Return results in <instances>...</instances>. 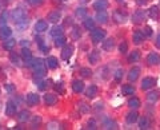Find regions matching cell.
<instances>
[{"instance_id":"cell-1","label":"cell","mask_w":160,"mask_h":130,"mask_svg":"<svg viewBox=\"0 0 160 130\" xmlns=\"http://www.w3.org/2000/svg\"><path fill=\"white\" fill-rule=\"evenodd\" d=\"M28 62V66L29 67H32L33 68V73H35V75L36 77H39V78H42V77H44L46 75V63L43 62V59H40V58H38V59H29V61H27Z\"/></svg>"},{"instance_id":"cell-2","label":"cell","mask_w":160,"mask_h":130,"mask_svg":"<svg viewBox=\"0 0 160 130\" xmlns=\"http://www.w3.org/2000/svg\"><path fill=\"white\" fill-rule=\"evenodd\" d=\"M12 20L15 22L16 26H19L20 28L26 27L28 24V20H27V15H26V11L23 8H16L12 11Z\"/></svg>"},{"instance_id":"cell-3","label":"cell","mask_w":160,"mask_h":130,"mask_svg":"<svg viewBox=\"0 0 160 130\" xmlns=\"http://www.w3.org/2000/svg\"><path fill=\"white\" fill-rule=\"evenodd\" d=\"M104 38H106V31L102 28H93L91 30V39L93 43H100L104 41Z\"/></svg>"},{"instance_id":"cell-4","label":"cell","mask_w":160,"mask_h":130,"mask_svg":"<svg viewBox=\"0 0 160 130\" xmlns=\"http://www.w3.org/2000/svg\"><path fill=\"white\" fill-rule=\"evenodd\" d=\"M72 54H73V46H68V44H66L64 48H63V51H62V58L64 59V61H68V59L72 57Z\"/></svg>"},{"instance_id":"cell-5","label":"cell","mask_w":160,"mask_h":130,"mask_svg":"<svg viewBox=\"0 0 160 130\" xmlns=\"http://www.w3.org/2000/svg\"><path fill=\"white\" fill-rule=\"evenodd\" d=\"M26 101H27V103L29 105V106H35V105H38V103H39L40 98H39L38 94H35V93H29V94H27Z\"/></svg>"},{"instance_id":"cell-6","label":"cell","mask_w":160,"mask_h":130,"mask_svg":"<svg viewBox=\"0 0 160 130\" xmlns=\"http://www.w3.org/2000/svg\"><path fill=\"white\" fill-rule=\"evenodd\" d=\"M153 86H155V79L151 77H147L142 81V90H149Z\"/></svg>"},{"instance_id":"cell-7","label":"cell","mask_w":160,"mask_h":130,"mask_svg":"<svg viewBox=\"0 0 160 130\" xmlns=\"http://www.w3.org/2000/svg\"><path fill=\"white\" fill-rule=\"evenodd\" d=\"M144 19H146V14H144V11H142V9H139V11H136L133 14V16H132V22L135 24H139V23H142Z\"/></svg>"},{"instance_id":"cell-8","label":"cell","mask_w":160,"mask_h":130,"mask_svg":"<svg viewBox=\"0 0 160 130\" xmlns=\"http://www.w3.org/2000/svg\"><path fill=\"white\" fill-rule=\"evenodd\" d=\"M113 20L116 23H124L127 20V15L123 14L122 11H119V9H116V11L113 12Z\"/></svg>"},{"instance_id":"cell-9","label":"cell","mask_w":160,"mask_h":130,"mask_svg":"<svg viewBox=\"0 0 160 130\" xmlns=\"http://www.w3.org/2000/svg\"><path fill=\"white\" fill-rule=\"evenodd\" d=\"M147 62H148V64H151V66H156V64L160 63V57H159L158 54L151 52L147 57Z\"/></svg>"},{"instance_id":"cell-10","label":"cell","mask_w":160,"mask_h":130,"mask_svg":"<svg viewBox=\"0 0 160 130\" xmlns=\"http://www.w3.org/2000/svg\"><path fill=\"white\" fill-rule=\"evenodd\" d=\"M96 20H98L99 23H103V24L108 22V14H107L106 9L98 11V14H96Z\"/></svg>"},{"instance_id":"cell-11","label":"cell","mask_w":160,"mask_h":130,"mask_svg":"<svg viewBox=\"0 0 160 130\" xmlns=\"http://www.w3.org/2000/svg\"><path fill=\"white\" fill-rule=\"evenodd\" d=\"M139 74H140V68L139 67H132L128 73V79L131 82H135L139 78Z\"/></svg>"},{"instance_id":"cell-12","label":"cell","mask_w":160,"mask_h":130,"mask_svg":"<svg viewBox=\"0 0 160 130\" xmlns=\"http://www.w3.org/2000/svg\"><path fill=\"white\" fill-rule=\"evenodd\" d=\"M58 64H59V62H58V59L55 58V57H48V58L46 59V66H47L48 68L55 70V68L58 67Z\"/></svg>"},{"instance_id":"cell-13","label":"cell","mask_w":160,"mask_h":130,"mask_svg":"<svg viewBox=\"0 0 160 130\" xmlns=\"http://www.w3.org/2000/svg\"><path fill=\"white\" fill-rule=\"evenodd\" d=\"M72 90L75 93H82L83 90H84V83L80 81V79H76V81H73L72 82Z\"/></svg>"},{"instance_id":"cell-14","label":"cell","mask_w":160,"mask_h":130,"mask_svg":"<svg viewBox=\"0 0 160 130\" xmlns=\"http://www.w3.org/2000/svg\"><path fill=\"white\" fill-rule=\"evenodd\" d=\"M44 102H46V105H48V106L56 105V102H58V97H56V95H53V94H46V95H44Z\"/></svg>"},{"instance_id":"cell-15","label":"cell","mask_w":160,"mask_h":130,"mask_svg":"<svg viewBox=\"0 0 160 130\" xmlns=\"http://www.w3.org/2000/svg\"><path fill=\"white\" fill-rule=\"evenodd\" d=\"M60 19H62V14H60L59 11H52L48 15V22L49 23H58Z\"/></svg>"},{"instance_id":"cell-16","label":"cell","mask_w":160,"mask_h":130,"mask_svg":"<svg viewBox=\"0 0 160 130\" xmlns=\"http://www.w3.org/2000/svg\"><path fill=\"white\" fill-rule=\"evenodd\" d=\"M11 34H12V30L9 28V27H2V30H0V39H3V41H6V39H8L9 36H11Z\"/></svg>"},{"instance_id":"cell-17","label":"cell","mask_w":160,"mask_h":130,"mask_svg":"<svg viewBox=\"0 0 160 130\" xmlns=\"http://www.w3.org/2000/svg\"><path fill=\"white\" fill-rule=\"evenodd\" d=\"M15 113H16V105H15L13 102H7V105H6V114L8 117H12Z\"/></svg>"},{"instance_id":"cell-18","label":"cell","mask_w":160,"mask_h":130,"mask_svg":"<svg viewBox=\"0 0 160 130\" xmlns=\"http://www.w3.org/2000/svg\"><path fill=\"white\" fill-rule=\"evenodd\" d=\"M99 59H100V54H99V51H91L89 52V55H88V61H89V63L91 64H96L98 62H99Z\"/></svg>"},{"instance_id":"cell-19","label":"cell","mask_w":160,"mask_h":130,"mask_svg":"<svg viewBox=\"0 0 160 130\" xmlns=\"http://www.w3.org/2000/svg\"><path fill=\"white\" fill-rule=\"evenodd\" d=\"M47 28H48V23L46 20H39L36 23V26H35L36 32H44V31H47Z\"/></svg>"},{"instance_id":"cell-20","label":"cell","mask_w":160,"mask_h":130,"mask_svg":"<svg viewBox=\"0 0 160 130\" xmlns=\"http://www.w3.org/2000/svg\"><path fill=\"white\" fill-rule=\"evenodd\" d=\"M98 91H99L98 87L92 84V86H89V87L86 90V95H87V98H91V99H92V98H95V97L98 95Z\"/></svg>"},{"instance_id":"cell-21","label":"cell","mask_w":160,"mask_h":130,"mask_svg":"<svg viewBox=\"0 0 160 130\" xmlns=\"http://www.w3.org/2000/svg\"><path fill=\"white\" fill-rule=\"evenodd\" d=\"M107 7H108V2H107V0H98V2L93 4V8L98 9V11L107 9Z\"/></svg>"},{"instance_id":"cell-22","label":"cell","mask_w":160,"mask_h":130,"mask_svg":"<svg viewBox=\"0 0 160 130\" xmlns=\"http://www.w3.org/2000/svg\"><path fill=\"white\" fill-rule=\"evenodd\" d=\"M18 118H19L20 122H26V121H28V119L31 118V114H29L28 110H22V111L19 113Z\"/></svg>"},{"instance_id":"cell-23","label":"cell","mask_w":160,"mask_h":130,"mask_svg":"<svg viewBox=\"0 0 160 130\" xmlns=\"http://www.w3.org/2000/svg\"><path fill=\"white\" fill-rule=\"evenodd\" d=\"M115 46V42H113V39H107V41H104L103 44H102V47L104 51H111V50Z\"/></svg>"},{"instance_id":"cell-24","label":"cell","mask_w":160,"mask_h":130,"mask_svg":"<svg viewBox=\"0 0 160 130\" xmlns=\"http://www.w3.org/2000/svg\"><path fill=\"white\" fill-rule=\"evenodd\" d=\"M159 98H160V93L159 91H151V93H148V95H147V99L149 102H156L159 101Z\"/></svg>"},{"instance_id":"cell-25","label":"cell","mask_w":160,"mask_h":130,"mask_svg":"<svg viewBox=\"0 0 160 130\" xmlns=\"http://www.w3.org/2000/svg\"><path fill=\"white\" fill-rule=\"evenodd\" d=\"M15 44H16V41L15 39H6V42L3 43V47L8 50V51H11V50L15 47Z\"/></svg>"},{"instance_id":"cell-26","label":"cell","mask_w":160,"mask_h":130,"mask_svg":"<svg viewBox=\"0 0 160 130\" xmlns=\"http://www.w3.org/2000/svg\"><path fill=\"white\" fill-rule=\"evenodd\" d=\"M159 15H160V11H159V7H156V6H153V7H151L149 8V18L151 19H156L159 18Z\"/></svg>"},{"instance_id":"cell-27","label":"cell","mask_w":160,"mask_h":130,"mask_svg":"<svg viewBox=\"0 0 160 130\" xmlns=\"http://www.w3.org/2000/svg\"><path fill=\"white\" fill-rule=\"evenodd\" d=\"M132 41H133V43L135 44H140V43H142L143 41H144V35L142 34V32H135L133 34V36H132Z\"/></svg>"},{"instance_id":"cell-28","label":"cell","mask_w":160,"mask_h":130,"mask_svg":"<svg viewBox=\"0 0 160 130\" xmlns=\"http://www.w3.org/2000/svg\"><path fill=\"white\" fill-rule=\"evenodd\" d=\"M52 35L53 38H58V36H62L63 35V27H59V26H55L52 30H51V32H49Z\"/></svg>"},{"instance_id":"cell-29","label":"cell","mask_w":160,"mask_h":130,"mask_svg":"<svg viewBox=\"0 0 160 130\" xmlns=\"http://www.w3.org/2000/svg\"><path fill=\"white\" fill-rule=\"evenodd\" d=\"M66 43H67V39H66V36H58L56 39H55V46L56 47H64L66 46Z\"/></svg>"},{"instance_id":"cell-30","label":"cell","mask_w":160,"mask_h":130,"mask_svg":"<svg viewBox=\"0 0 160 130\" xmlns=\"http://www.w3.org/2000/svg\"><path fill=\"white\" fill-rule=\"evenodd\" d=\"M139 127L140 129H148L149 127V119L147 117H142L139 119Z\"/></svg>"},{"instance_id":"cell-31","label":"cell","mask_w":160,"mask_h":130,"mask_svg":"<svg viewBox=\"0 0 160 130\" xmlns=\"http://www.w3.org/2000/svg\"><path fill=\"white\" fill-rule=\"evenodd\" d=\"M122 91L124 95H129V94H133L135 93V87L131 86V84H124L123 89H122Z\"/></svg>"},{"instance_id":"cell-32","label":"cell","mask_w":160,"mask_h":130,"mask_svg":"<svg viewBox=\"0 0 160 130\" xmlns=\"http://www.w3.org/2000/svg\"><path fill=\"white\" fill-rule=\"evenodd\" d=\"M140 59V52L139 51H133L129 54V57H128V62L129 63H133V62H136Z\"/></svg>"},{"instance_id":"cell-33","label":"cell","mask_w":160,"mask_h":130,"mask_svg":"<svg viewBox=\"0 0 160 130\" xmlns=\"http://www.w3.org/2000/svg\"><path fill=\"white\" fill-rule=\"evenodd\" d=\"M138 113L136 111H131V113H129L128 114V116H127V122L128 123H133V122H136L138 121Z\"/></svg>"},{"instance_id":"cell-34","label":"cell","mask_w":160,"mask_h":130,"mask_svg":"<svg viewBox=\"0 0 160 130\" xmlns=\"http://www.w3.org/2000/svg\"><path fill=\"white\" fill-rule=\"evenodd\" d=\"M128 106L131 109H138V107H140V101L138 98H131L128 101Z\"/></svg>"},{"instance_id":"cell-35","label":"cell","mask_w":160,"mask_h":130,"mask_svg":"<svg viewBox=\"0 0 160 130\" xmlns=\"http://www.w3.org/2000/svg\"><path fill=\"white\" fill-rule=\"evenodd\" d=\"M22 57H23L24 61H29V59L32 58V54H31V51H29L28 48L23 47V50H22Z\"/></svg>"},{"instance_id":"cell-36","label":"cell","mask_w":160,"mask_h":130,"mask_svg":"<svg viewBox=\"0 0 160 130\" xmlns=\"http://www.w3.org/2000/svg\"><path fill=\"white\" fill-rule=\"evenodd\" d=\"M80 74H82V77L88 78V77L92 75V70L88 68V67H83V68H80Z\"/></svg>"},{"instance_id":"cell-37","label":"cell","mask_w":160,"mask_h":130,"mask_svg":"<svg viewBox=\"0 0 160 130\" xmlns=\"http://www.w3.org/2000/svg\"><path fill=\"white\" fill-rule=\"evenodd\" d=\"M84 27H86L87 30H93L95 28V22L92 20V19H86V20H84Z\"/></svg>"},{"instance_id":"cell-38","label":"cell","mask_w":160,"mask_h":130,"mask_svg":"<svg viewBox=\"0 0 160 130\" xmlns=\"http://www.w3.org/2000/svg\"><path fill=\"white\" fill-rule=\"evenodd\" d=\"M9 59H11V62L13 63V64H18V66H20V59H19V57L15 52H11V55H9Z\"/></svg>"},{"instance_id":"cell-39","label":"cell","mask_w":160,"mask_h":130,"mask_svg":"<svg viewBox=\"0 0 160 130\" xmlns=\"http://www.w3.org/2000/svg\"><path fill=\"white\" fill-rule=\"evenodd\" d=\"M79 109H80V111H82V113H88L89 110H91V107H89L87 103H84V102H82L79 105Z\"/></svg>"},{"instance_id":"cell-40","label":"cell","mask_w":160,"mask_h":130,"mask_svg":"<svg viewBox=\"0 0 160 130\" xmlns=\"http://www.w3.org/2000/svg\"><path fill=\"white\" fill-rule=\"evenodd\" d=\"M79 38H80V31H79V27L75 26V27H73V31H72V39H75V41H76V39H79Z\"/></svg>"},{"instance_id":"cell-41","label":"cell","mask_w":160,"mask_h":130,"mask_svg":"<svg viewBox=\"0 0 160 130\" xmlns=\"http://www.w3.org/2000/svg\"><path fill=\"white\" fill-rule=\"evenodd\" d=\"M127 50H128V44H127L126 42H123V43L119 46V51L122 52V54H126V52H127Z\"/></svg>"},{"instance_id":"cell-42","label":"cell","mask_w":160,"mask_h":130,"mask_svg":"<svg viewBox=\"0 0 160 130\" xmlns=\"http://www.w3.org/2000/svg\"><path fill=\"white\" fill-rule=\"evenodd\" d=\"M104 127L106 129H118V125L115 122H112V121H108L106 125H104Z\"/></svg>"},{"instance_id":"cell-43","label":"cell","mask_w":160,"mask_h":130,"mask_svg":"<svg viewBox=\"0 0 160 130\" xmlns=\"http://www.w3.org/2000/svg\"><path fill=\"white\" fill-rule=\"evenodd\" d=\"M27 2L31 4V6H35V7H36V6H42L44 0H27Z\"/></svg>"},{"instance_id":"cell-44","label":"cell","mask_w":160,"mask_h":130,"mask_svg":"<svg viewBox=\"0 0 160 130\" xmlns=\"http://www.w3.org/2000/svg\"><path fill=\"white\" fill-rule=\"evenodd\" d=\"M122 77H123V70H118V71L115 73V79L119 82L120 79H122Z\"/></svg>"},{"instance_id":"cell-45","label":"cell","mask_w":160,"mask_h":130,"mask_svg":"<svg viewBox=\"0 0 160 130\" xmlns=\"http://www.w3.org/2000/svg\"><path fill=\"white\" fill-rule=\"evenodd\" d=\"M40 122H42V117H40V116H35V117L32 118V123H33V126H35V125H39Z\"/></svg>"},{"instance_id":"cell-46","label":"cell","mask_w":160,"mask_h":130,"mask_svg":"<svg viewBox=\"0 0 160 130\" xmlns=\"http://www.w3.org/2000/svg\"><path fill=\"white\" fill-rule=\"evenodd\" d=\"M86 9L84 8H78V11H76V16H84L86 15Z\"/></svg>"},{"instance_id":"cell-47","label":"cell","mask_w":160,"mask_h":130,"mask_svg":"<svg viewBox=\"0 0 160 130\" xmlns=\"http://www.w3.org/2000/svg\"><path fill=\"white\" fill-rule=\"evenodd\" d=\"M55 90H56V91H59V93H64V89H63V86H62V83H56L55 84Z\"/></svg>"},{"instance_id":"cell-48","label":"cell","mask_w":160,"mask_h":130,"mask_svg":"<svg viewBox=\"0 0 160 130\" xmlns=\"http://www.w3.org/2000/svg\"><path fill=\"white\" fill-rule=\"evenodd\" d=\"M88 127L89 129H96V122H95V119H89L88 121Z\"/></svg>"},{"instance_id":"cell-49","label":"cell","mask_w":160,"mask_h":130,"mask_svg":"<svg viewBox=\"0 0 160 130\" xmlns=\"http://www.w3.org/2000/svg\"><path fill=\"white\" fill-rule=\"evenodd\" d=\"M144 34H146L147 36H151V35H152V28L149 26H147L146 28H144Z\"/></svg>"},{"instance_id":"cell-50","label":"cell","mask_w":160,"mask_h":130,"mask_svg":"<svg viewBox=\"0 0 160 130\" xmlns=\"http://www.w3.org/2000/svg\"><path fill=\"white\" fill-rule=\"evenodd\" d=\"M7 16H8V14H7V12H3L2 18H0V23H2V24L6 23V22H7Z\"/></svg>"},{"instance_id":"cell-51","label":"cell","mask_w":160,"mask_h":130,"mask_svg":"<svg viewBox=\"0 0 160 130\" xmlns=\"http://www.w3.org/2000/svg\"><path fill=\"white\" fill-rule=\"evenodd\" d=\"M6 90H7L8 93H13V91H15L13 84H11V83H9V84H6Z\"/></svg>"},{"instance_id":"cell-52","label":"cell","mask_w":160,"mask_h":130,"mask_svg":"<svg viewBox=\"0 0 160 130\" xmlns=\"http://www.w3.org/2000/svg\"><path fill=\"white\" fill-rule=\"evenodd\" d=\"M155 44H156V47L160 48V34L156 36V41H155Z\"/></svg>"},{"instance_id":"cell-53","label":"cell","mask_w":160,"mask_h":130,"mask_svg":"<svg viewBox=\"0 0 160 130\" xmlns=\"http://www.w3.org/2000/svg\"><path fill=\"white\" fill-rule=\"evenodd\" d=\"M28 44H29V42H28V41H22V46H23V47L28 46Z\"/></svg>"},{"instance_id":"cell-54","label":"cell","mask_w":160,"mask_h":130,"mask_svg":"<svg viewBox=\"0 0 160 130\" xmlns=\"http://www.w3.org/2000/svg\"><path fill=\"white\" fill-rule=\"evenodd\" d=\"M146 3H147V0H138V4H140V6H143Z\"/></svg>"},{"instance_id":"cell-55","label":"cell","mask_w":160,"mask_h":130,"mask_svg":"<svg viewBox=\"0 0 160 130\" xmlns=\"http://www.w3.org/2000/svg\"><path fill=\"white\" fill-rule=\"evenodd\" d=\"M71 23H72V22H71V19L67 18V19H66V24H71Z\"/></svg>"},{"instance_id":"cell-56","label":"cell","mask_w":160,"mask_h":130,"mask_svg":"<svg viewBox=\"0 0 160 130\" xmlns=\"http://www.w3.org/2000/svg\"><path fill=\"white\" fill-rule=\"evenodd\" d=\"M118 2H123V0H118Z\"/></svg>"},{"instance_id":"cell-57","label":"cell","mask_w":160,"mask_h":130,"mask_svg":"<svg viewBox=\"0 0 160 130\" xmlns=\"http://www.w3.org/2000/svg\"><path fill=\"white\" fill-rule=\"evenodd\" d=\"M63 2H64V0H63Z\"/></svg>"}]
</instances>
